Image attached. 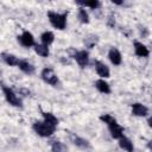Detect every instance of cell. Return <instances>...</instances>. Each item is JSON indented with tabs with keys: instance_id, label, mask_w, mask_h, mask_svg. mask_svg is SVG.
I'll return each instance as SVG.
<instances>
[{
	"instance_id": "obj_1",
	"label": "cell",
	"mask_w": 152,
	"mask_h": 152,
	"mask_svg": "<svg viewBox=\"0 0 152 152\" xmlns=\"http://www.w3.org/2000/svg\"><path fill=\"white\" fill-rule=\"evenodd\" d=\"M48 18L50 24L57 28V30H64L66 26V18H68V12H63V13H57L53 11H49L48 12Z\"/></svg>"
},
{
	"instance_id": "obj_2",
	"label": "cell",
	"mask_w": 152,
	"mask_h": 152,
	"mask_svg": "<svg viewBox=\"0 0 152 152\" xmlns=\"http://www.w3.org/2000/svg\"><path fill=\"white\" fill-rule=\"evenodd\" d=\"M32 128L33 131L39 135V137H43V138H48V137H51L56 129V127H52L50 126L49 124H46L45 121H36L33 125H32Z\"/></svg>"
},
{
	"instance_id": "obj_3",
	"label": "cell",
	"mask_w": 152,
	"mask_h": 152,
	"mask_svg": "<svg viewBox=\"0 0 152 152\" xmlns=\"http://www.w3.org/2000/svg\"><path fill=\"white\" fill-rule=\"evenodd\" d=\"M40 77L45 83L50 86L56 87L58 84V76L55 74V71L51 68H44L40 72Z\"/></svg>"
},
{
	"instance_id": "obj_4",
	"label": "cell",
	"mask_w": 152,
	"mask_h": 152,
	"mask_svg": "<svg viewBox=\"0 0 152 152\" xmlns=\"http://www.w3.org/2000/svg\"><path fill=\"white\" fill-rule=\"evenodd\" d=\"M2 93L5 95V99L6 101L13 106V107H21V101L20 99L15 95V93L10 88V87H6V86H2Z\"/></svg>"
},
{
	"instance_id": "obj_5",
	"label": "cell",
	"mask_w": 152,
	"mask_h": 152,
	"mask_svg": "<svg viewBox=\"0 0 152 152\" xmlns=\"http://www.w3.org/2000/svg\"><path fill=\"white\" fill-rule=\"evenodd\" d=\"M72 57L75 58V61L77 62V64L81 68H84L88 65L89 63V53L86 50H80V51H75Z\"/></svg>"
},
{
	"instance_id": "obj_6",
	"label": "cell",
	"mask_w": 152,
	"mask_h": 152,
	"mask_svg": "<svg viewBox=\"0 0 152 152\" xmlns=\"http://www.w3.org/2000/svg\"><path fill=\"white\" fill-rule=\"evenodd\" d=\"M18 40L20 42V44L24 46V48H31V46H34V37L31 32L28 31H24L19 37H18Z\"/></svg>"
},
{
	"instance_id": "obj_7",
	"label": "cell",
	"mask_w": 152,
	"mask_h": 152,
	"mask_svg": "<svg viewBox=\"0 0 152 152\" xmlns=\"http://www.w3.org/2000/svg\"><path fill=\"white\" fill-rule=\"evenodd\" d=\"M94 65H95L96 74H97L101 78H108V77H109V75H110L109 69H108V66H107L103 62H101V61H95Z\"/></svg>"
},
{
	"instance_id": "obj_8",
	"label": "cell",
	"mask_w": 152,
	"mask_h": 152,
	"mask_svg": "<svg viewBox=\"0 0 152 152\" xmlns=\"http://www.w3.org/2000/svg\"><path fill=\"white\" fill-rule=\"evenodd\" d=\"M133 48H134V52H135V55L138 57H147L150 55V51L146 48V45L140 43V42H138V40H134Z\"/></svg>"
},
{
	"instance_id": "obj_9",
	"label": "cell",
	"mask_w": 152,
	"mask_h": 152,
	"mask_svg": "<svg viewBox=\"0 0 152 152\" xmlns=\"http://www.w3.org/2000/svg\"><path fill=\"white\" fill-rule=\"evenodd\" d=\"M108 58L109 61L112 62V64L114 65H120L121 62H122V56L120 53V51L116 49V48H112L108 52Z\"/></svg>"
},
{
	"instance_id": "obj_10",
	"label": "cell",
	"mask_w": 152,
	"mask_h": 152,
	"mask_svg": "<svg viewBox=\"0 0 152 152\" xmlns=\"http://www.w3.org/2000/svg\"><path fill=\"white\" fill-rule=\"evenodd\" d=\"M147 113H148V109L142 103L135 102V103L132 104V114L134 116H146Z\"/></svg>"
},
{
	"instance_id": "obj_11",
	"label": "cell",
	"mask_w": 152,
	"mask_h": 152,
	"mask_svg": "<svg viewBox=\"0 0 152 152\" xmlns=\"http://www.w3.org/2000/svg\"><path fill=\"white\" fill-rule=\"evenodd\" d=\"M94 86L102 94H109L110 93V86H109V83L107 81H104V78L96 80L95 83H94Z\"/></svg>"
},
{
	"instance_id": "obj_12",
	"label": "cell",
	"mask_w": 152,
	"mask_h": 152,
	"mask_svg": "<svg viewBox=\"0 0 152 152\" xmlns=\"http://www.w3.org/2000/svg\"><path fill=\"white\" fill-rule=\"evenodd\" d=\"M1 57H2V61L7 64V65H10V66H18V64H19V62H20V59L17 57V56H14V55H12V53H6V52H2L1 53Z\"/></svg>"
},
{
	"instance_id": "obj_13",
	"label": "cell",
	"mask_w": 152,
	"mask_h": 152,
	"mask_svg": "<svg viewBox=\"0 0 152 152\" xmlns=\"http://www.w3.org/2000/svg\"><path fill=\"white\" fill-rule=\"evenodd\" d=\"M18 68H19L23 72H25L26 75H32V74L34 72V66H33L30 62H27V61H25V59H20V62H19V64H18Z\"/></svg>"
},
{
	"instance_id": "obj_14",
	"label": "cell",
	"mask_w": 152,
	"mask_h": 152,
	"mask_svg": "<svg viewBox=\"0 0 152 152\" xmlns=\"http://www.w3.org/2000/svg\"><path fill=\"white\" fill-rule=\"evenodd\" d=\"M119 146H120L122 150H125L126 152H133V151H134L133 142H132L127 137H125V135L119 139Z\"/></svg>"
},
{
	"instance_id": "obj_15",
	"label": "cell",
	"mask_w": 152,
	"mask_h": 152,
	"mask_svg": "<svg viewBox=\"0 0 152 152\" xmlns=\"http://www.w3.org/2000/svg\"><path fill=\"white\" fill-rule=\"evenodd\" d=\"M70 139L74 142V145H76L77 147H81V148L89 147V141L86 140V139H83V138H81V137H78V135H76V134H72L71 133L70 134Z\"/></svg>"
},
{
	"instance_id": "obj_16",
	"label": "cell",
	"mask_w": 152,
	"mask_h": 152,
	"mask_svg": "<svg viewBox=\"0 0 152 152\" xmlns=\"http://www.w3.org/2000/svg\"><path fill=\"white\" fill-rule=\"evenodd\" d=\"M109 132H110V135L114 138V139H120L121 137H124V127L120 126L119 124H115L113 126H109Z\"/></svg>"
},
{
	"instance_id": "obj_17",
	"label": "cell",
	"mask_w": 152,
	"mask_h": 152,
	"mask_svg": "<svg viewBox=\"0 0 152 152\" xmlns=\"http://www.w3.org/2000/svg\"><path fill=\"white\" fill-rule=\"evenodd\" d=\"M42 114H43V119H44V121H45L46 124H49V125H50V126H52V127H57V126H58L59 120H58V119H57L52 113L43 112Z\"/></svg>"
},
{
	"instance_id": "obj_18",
	"label": "cell",
	"mask_w": 152,
	"mask_h": 152,
	"mask_svg": "<svg viewBox=\"0 0 152 152\" xmlns=\"http://www.w3.org/2000/svg\"><path fill=\"white\" fill-rule=\"evenodd\" d=\"M40 40H42V44L49 46V45H50L51 43H53V40H55V34H53V32H51V31H45V32H43L42 36H40Z\"/></svg>"
},
{
	"instance_id": "obj_19",
	"label": "cell",
	"mask_w": 152,
	"mask_h": 152,
	"mask_svg": "<svg viewBox=\"0 0 152 152\" xmlns=\"http://www.w3.org/2000/svg\"><path fill=\"white\" fill-rule=\"evenodd\" d=\"M51 151L52 152H68V147L59 140L51 141Z\"/></svg>"
},
{
	"instance_id": "obj_20",
	"label": "cell",
	"mask_w": 152,
	"mask_h": 152,
	"mask_svg": "<svg viewBox=\"0 0 152 152\" xmlns=\"http://www.w3.org/2000/svg\"><path fill=\"white\" fill-rule=\"evenodd\" d=\"M34 51L40 57H49V55H50L49 48L46 45H44V44H36L34 45Z\"/></svg>"
},
{
	"instance_id": "obj_21",
	"label": "cell",
	"mask_w": 152,
	"mask_h": 152,
	"mask_svg": "<svg viewBox=\"0 0 152 152\" xmlns=\"http://www.w3.org/2000/svg\"><path fill=\"white\" fill-rule=\"evenodd\" d=\"M100 120H101L102 122H104L108 127H109V126H113V125H115V124H118V122H116V119H115L114 116L109 115V114H102V115H100Z\"/></svg>"
},
{
	"instance_id": "obj_22",
	"label": "cell",
	"mask_w": 152,
	"mask_h": 152,
	"mask_svg": "<svg viewBox=\"0 0 152 152\" xmlns=\"http://www.w3.org/2000/svg\"><path fill=\"white\" fill-rule=\"evenodd\" d=\"M77 15H78V19H80L81 23H83V24H88L89 23V14L84 10V7H80L78 8V14Z\"/></svg>"
},
{
	"instance_id": "obj_23",
	"label": "cell",
	"mask_w": 152,
	"mask_h": 152,
	"mask_svg": "<svg viewBox=\"0 0 152 152\" xmlns=\"http://www.w3.org/2000/svg\"><path fill=\"white\" fill-rule=\"evenodd\" d=\"M76 4H77V5H81L82 7H89V8H91V10H96V8H99V7L101 6L100 1H96V0H94V1H88V2L77 1Z\"/></svg>"
},
{
	"instance_id": "obj_24",
	"label": "cell",
	"mask_w": 152,
	"mask_h": 152,
	"mask_svg": "<svg viewBox=\"0 0 152 152\" xmlns=\"http://www.w3.org/2000/svg\"><path fill=\"white\" fill-rule=\"evenodd\" d=\"M97 42H99L97 36H89V37H87V38L84 39V44H86L88 48H93L94 45L97 44Z\"/></svg>"
},
{
	"instance_id": "obj_25",
	"label": "cell",
	"mask_w": 152,
	"mask_h": 152,
	"mask_svg": "<svg viewBox=\"0 0 152 152\" xmlns=\"http://www.w3.org/2000/svg\"><path fill=\"white\" fill-rule=\"evenodd\" d=\"M147 33H148V31L146 30V27H144V26L141 27V26H140V34H141L142 37H146V36H147Z\"/></svg>"
},
{
	"instance_id": "obj_26",
	"label": "cell",
	"mask_w": 152,
	"mask_h": 152,
	"mask_svg": "<svg viewBox=\"0 0 152 152\" xmlns=\"http://www.w3.org/2000/svg\"><path fill=\"white\" fill-rule=\"evenodd\" d=\"M147 124H148V126L152 128V118H150V119L147 120Z\"/></svg>"
}]
</instances>
